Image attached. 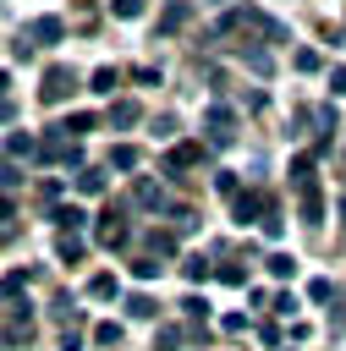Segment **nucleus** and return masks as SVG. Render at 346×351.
I'll return each mask as SVG.
<instances>
[{
    "mask_svg": "<svg viewBox=\"0 0 346 351\" xmlns=\"http://www.w3.org/2000/svg\"><path fill=\"white\" fill-rule=\"evenodd\" d=\"M269 208H275V203H269L264 192H236V219H242V225L258 219V214H269Z\"/></svg>",
    "mask_w": 346,
    "mask_h": 351,
    "instance_id": "nucleus-6",
    "label": "nucleus"
},
{
    "mask_svg": "<svg viewBox=\"0 0 346 351\" xmlns=\"http://www.w3.org/2000/svg\"><path fill=\"white\" fill-rule=\"evenodd\" d=\"M264 263H269V274H275V280H291V269H297V263H291L286 252H269Z\"/></svg>",
    "mask_w": 346,
    "mask_h": 351,
    "instance_id": "nucleus-19",
    "label": "nucleus"
},
{
    "mask_svg": "<svg viewBox=\"0 0 346 351\" xmlns=\"http://www.w3.org/2000/svg\"><path fill=\"white\" fill-rule=\"evenodd\" d=\"M93 340H99V346H115V340H121V324H93Z\"/></svg>",
    "mask_w": 346,
    "mask_h": 351,
    "instance_id": "nucleus-26",
    "label": "nucleus"
},
{
    "mask_svg": "<svg viewBox=\"0 0 346 351\" xmlns=\"http://www.w3.org/2000/svg\"><path fill=\"white\" fill-rule=\"evenodd\" d=\"M38 159H49V165H82V148H77V137H44Z\"/></svg>",
    "mask_w": 346,
    "mask_h": 351,
    "instance_id": "nucleus-2",
    "label": "nucleus"
},
{
    "mask_svg": "<svg viewBox=\"0 0 346 351\" xmlns=\"http://www.w3.org/2000/svg\"><path fill=\"white\" fill-rule=\"evenodd\" d=\"M291 181H297V214H302L308 225H319V219H324V192H319V181H313V159H297V165H291Z\"/></svg>",
    "mask_w": 346,
    "mask_h": 351,
    "instance_id": "nucleus-1",
    "label": "nucleus"
},
{
    "mask_svg": "<svg viewBox=\"0 0 346 351\" xmlns=\"http://www.w3.org/2000/svg\"><path fill=\"white\" fill-rule=\"evenodd\" d=\"M341 225H346V197H341Z\"/></svg>",
    "mask_w": 346,
    "mask_h": 351,
    "instance_id": "nucleus-35",
    "label": "nucleus"
},
{
    "mask_svg": "<svg viewBox=\"0 0 346 351\" xmlns=\"http://www.w3.org/2000/svg\"><path fill=\"white\" fill-rule=\"evenodd\" d=\"M137 121H143V110H137L132 99H121V104L110 110V126H137Z\"/></svg>",
    "mask_w": 346,
    "mask_h": 351,
    "instance_id": "nucleus-11",
    "label": "nucleus"
},
{
    "mask_svg": "<svg viewBox=\"0 0 346 351\" xmlns=\"http://www.w3.org/2000/svg\"><path fill=\"white\" fill-rule=\"evenodd\" d=\"M93 126H99V115L77 110V115H66V126H60V132H71V137H77V132H93Z\"/></svg>",
    "mask_w": 346,
    "mask_h": 351,
    "instance_id": "nucleus-13",
    "label": "nucleus"
},
{
    "mask_svg": "<svg viewBox=\"0 0 346 351\" xmlns=\"http://www.w3.org/2000/svg\"><path fill=\"white\" fill-rule=\"evenodd\" d=\"M22 176H16V165H0V186H16Z\"/></svg>",
    "mask_w": 346,
    "mask_h": 351,
    "instance_id": "nucleus-31",
    "label": "nucleus"
},
{
    "mask_svg": "<svg viewBox=\"0 0 346 351\" xmlns=\"http://www.w3.org/2000/svg\"><path fill=\"white\" fill-rule=\"evenodd\" d=\"M66 93H71V71H66V66H49V71H44V88H38V99H44V104H60Z\"/></svg>",
    "mask_w": 346,
    "mask_h": 351,
    "instance_id": "nucleus-3",
    "label": "nucleus"
},
{
    "mask_svg": "<svg viewBox=\"0 0 346 351\" xmlns=\"http://www.w3.org/2000/svg\"><path fill=\"white\" fill-rule=\"evenodd\" d=\"M143 165V154L132 148V143H121V148H110V170H137Z\"/></svg>",
    "mask_w": 346,
    "mask_h": 351,
    "instance_id": "nucleus-10",
    "label": "nucleus"
},
{
    "mask_svg": "<svg viewBox=\"0 0 346 351\" xmlns=\"http://www.w3.org/2000/svg\"><path fill=\"white\" fill-rule=\"evenodd\" d=\"M60 33H66V27H60V16H33V27H27V38H33V44H60Z\"/></svg>",
    "mask_w": 346,
    "mask_h": 351,
    "instance_id": "nucleus-7",
    "label": "nucleus"
},
{
    "mask_svg": "<svg viewBox=\"0 0 346 351\" xmlns=\"http://www.w3.org/2000/svg\"><path fill=\"white\" fill-rule=\"evenodd\" d=\"M198 159H203V143H176L170 148V170H192Z\"/></svg>",
    "mask_w": 346,
    "mask_h": 351,
    "instance_id": "nucleus-9",
    "label": "nucleus"
},
{
    "mask_svg": "<svg viewBox=\"0 0 346 351\" xmlns=\"http://www.w3.org/2000/svg\"><path fill=\"white\" fill-rule=\"evenodd\" d=\"M176 346H181V329H176V324H165V329L154 335V351H176Z\"/></svg>",
    "mask_w": 346,
    "mask_h": 351,
    "instance_id": "nucleus-20",
    "label": "nucleus"
},
{
    "mask_svg": "<svg viewBox=\"0 0 346 351\" xmlns=\"http://www.w3.org/2000/svg\"><path fill=\"white\" fill-rule=\"evenodd\" d=\"M181 269H187V280H192V285H198V280H209V274H214V269H209V263H203V258H187V263H181Z\"/></svg>",
    "mask_w": 346,
    "mask_h": 351,
    "instance_id": "nucleus-25",
    "label": "nucleus"
},
{
    "mask_svg": "<svg viewBox=\"0 0 346 351\" xmlns=\"http://www.w3.org/2000/svg\"><path fill=\"white\" fill-rule=\"evenodd\" d=\"M231 126H236V121H231V110H225V104H209V137H214L220 148L231 143Z\"/></svg>",
    "mask_w": 346,
    "mask_h": 351,
    "instance_id": "nucleus-8",
    "label": "nucleus"
},
{
    "mask_svg": "<svg viewBox=\"0 0 346 351\" xmlns=\"http://www.w3.org/2000/svg\"><path fill=\"white\" fill-rule=\"evenodd\" d=\"M137 203H148V208H159V186H154V181H137Z\"/></svg>",
    "mask_w": 346,
    "mask_h": 351,
    "instance_id": "nucleus-27",
    "label": "nucleus"
},
{
    "mask_svg": "<svg viewBox=\"0 0 346 351\" xmlns=\"http://www.w3.org/2000/svg\"><path fill=\"white\" fill-rule=\"evenodd\" d=\"M330 329H335V335H346V307H341V313L330 318Z\"/></svg>",
    "mask_w": 346,
    "mask_h": 351,
    "instance_id": "nucleus-33",
    "label": "nucleus"
},
{
    "mask_svg": "<svg viewBox=\"0 0 346 351\" xmlns=\"http://www.w3.org/2000/svg\"><path fill=\"white\" fill-rule=\"evenodd\" d=\"M126 313H132V318H154L159 307H154V296H143V291H137V296H126Z\"/></svg>",
    "mask_w": 346,
    "mask_h": 351,
    "instance_id": "nucleus-15",
    "label": "nucleus"
},
{
    "mask_svg": "<svg viewBox=\"0 0 346 351\" xmlns=\"http://www.w3.org/2000/svg\"><path fill=\"white\" fill-rule=\"evenodd\" d=\"M77 192L99 197V192H104V176H99V170H77Z\"/></svg>",
    "mask_w": 346,
    "mask_h": 351,
    "instance_id": "nucleus-14",
    "label": "nucleus"
},
{
    "mask_svg": "<svg viewBox=\"0 0 346 351\" xmlns=\"http://www.w3.org/2000/svg\"><path fill=\"white\" fill-rule=\"evenodd\" d=\"M27 335H33V318H27V313H16V318H11V329H5V340H11V346H22Z\"/></svg>",
    "mask_w": 346,
    "mask_h": 351,
    "instance_id": "nucleus-16",
    "label": "nucleus"
},
{
    "mask_svg": "<svg viewBox=\"0 0 346 351\" xmlns=\"http://www.w3.org/2000/svg\"><path fill=\"white\" fill-rule=\"evenodd\" d=\"M5 88H11V77H5V71H0V99H5Z\"/></svg>",
    "mask_w": 346,
    "mask_h": 351,
    "instance_id": "nucleus-34",
    "label": "nucleus"
},
{
    "mask_svg": "<svg viewBox=\"0 0 346 351\" xmlns=\"http://www.w3.org/2000/svg\"><path fill=\"white\" fill-rule=\"evenodd\" d=\"M297 71H319V55L313 49H297Z\"/></svg>",
    "mask_w": 346,
    "mask_h": 351,
    "instance_id": "nucleus-30",
    "label": "nucleus"
},
{
    "mask_svg": "<svg viewBox=\"0 0 346 351\" xmlns=\"http://www.w3.org/2000/svg\"><path fill=\"white\" fill-rule=\"evenodd\" d=\"M22 285H27V269H11V274H5V280H0V296H16V291H22Z\"/></svg>",
    "mask_w": 346,
    "mask_h": 351,
    "instance_id": "nucleus-22",
    "label": "nucleus"
},
{
    "mask_svg": "<svg viewBox=\"0 0 346 351\" xmlns=\"http://www.w3.org/2000/svg\"><path fill=\"white\" fill-rule=\"evenodd\" d=\"M132 274H137V280H154L159 263H154V258H132Z\"/></svg>",
    "mask_w": 346,
    "mask_h": 351,
    "instance_id": "nucleus-28",
    "label": "nucleus"
},
{
    "mask_svg": "<svg viewBox=\"0 0 346 351\" xmlns=\"http://www.w3.org/2000/svg\"><path fill=\"white\" fill-rule=\"evenodd\" d=\"M110 11H115L121 22H132V16H143V0H110Z\"/></svg>",
    "mask_w": 346,
    "mask_h": 351,
    "instance_id": "nucleus-24",
    "label": "nucleus"
},
{
    "mask_svg": "<svg viewBox=\"0 0 346 351\" xmlns=\"http://www.w3.org/2000/svg\"><path fill=\"white\" fill-rule=\"evenodd\" d=\"M330 88H335V93H346V66H335V71H330Z\"/></svg>",
    "mask_w": 346,
    "mask_h": 351,
    "instance_id": "nucleus-32",
    "label": "nucleus"
},
{
    "mask_svg": "<svg viewBox=\"0 0 346 351\" xmlns=\"http://www.w3.org/2000/svg\"><path fill=\"white\" fill-rule=\"evenodd\" d=\"M93 236H99V247H126V225H121V208H104Z\"/></svg>",
    "mask_w": 346,
    "mask_h": 351,
    "instance_id": "nucleus-4",
    "label": "nucleus"
},
{
    "mask_svg": "<svg viewBox=\"0 0 346 351\" xmlns=\"http://www.w3.org/2000/svg\"><path fill=\"white\" fill-rule=\"evenodd\" d=\"M5 154H11V159H27V154H38V143H33L27 132H11V137H5Z\"/></svg>",
    "mask_w": 346,
    "mask_h": 351,
    "instance_id": "nucleus-12",
    "label": "nucleus"
},
{
    "mask_svg": "<svg viewBox=\"0 0 346 351\" xmlns=\"http://www.w3.org/2000/svg\"><path fill=\"white\" fill-rule=\"evenodd\" d=\"M49 219H55V225H60V230H77V225H82V219H88V214H82V208H55V214H49Z\"/></svg>",
    "mask_w": 346,
    "mask_h": 351,
    "instance_id": "nucleus-17",
    "label": "nucleus"
},
{
    "mask_svg": "<svg viewBox=\"0 0 346 351\" xmlns=\"http://www.w3.org/2000/svg\"><path fill=\"white\" fill-rule=\"evenodd\" d=\"M55 252H60V258H66V263H77V258H82V241H77V230H66V236H60V247H55Z\"/></svg>",
    "mask_w": 346,
    "mask_h": 351,
    "instance_id": "nucleus-18",
    "label": "nucleus"
},
{
    "mask_svg": "<svg viewBox=\"0 0 346 351\" xmlns=\"http://www.w3.org/2000/svg\"><path fill=\"white\" fill-rule=\"evenodd\" d=\"M88 296H115V274H93L88 280Z\"/></svg>",
    "mask_w": 346,
    "mask_h": 351,
    "instance_id": "nucleus-23",
    "label": "nucleus"
},
{
    "mask_svg": "<svg viewBox=\"0 0 346 351\" xmlns=\"http://www.w3.org/2000/svg\"><path fill=\"white\" fill-rule=\"evenodd\" d=\"M148 247H154V252H176V236H165V230H154V236H148Z\"/></svg>",
    "mask_w": 346,
    "mask_h": 351,
    "instance_id": "nucleus-29",
    "label": "nucleus"
},
{
    "mask_svg": "<svg viewBox=\"0 0 346 351\" xmlns=\"http://www.w3.org/2000/svg\"><path fill=\"white\" fill-rule=\"evenodd\" d=\"M93 93H115V66H99L93 71Z\"/></svg>",
    "mask_w": 346,
    "mask_h": 351,
    "instance_id": "nucleus-21",
    "label": "nucleus"
},
{
    "mask_svg": "<svg viewBox=\"0 0 346 351\" xmlns=\"http://www.w3.org/2000/svg\"><path fill=\"white\" fill-rule=\"evenodd\" d=\"M192 22V0H170L165 11H159V33H181Z\"/></svg>",
    "mask_w": 346,
    "mask_h": 351,
    "instance_id": "nucleus-5",
    "label": "nucleus"
}]
</instances>
